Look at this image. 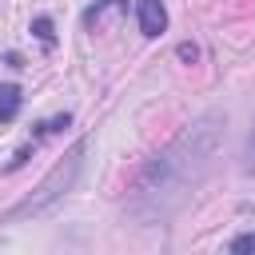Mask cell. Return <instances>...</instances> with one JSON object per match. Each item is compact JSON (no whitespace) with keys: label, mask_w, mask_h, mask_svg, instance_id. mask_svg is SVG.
Returning a JSON list of instances; mask_svg holds the SVG:
<instances>
[{"label":"cell","mask_w":255,"mask_h":255,"mask_svg":"<svg viewBox=\"0 0 255 255\" xmlns=\"http://www.w3.org/2000/svg\"><path fill=\"white\" fill-rule=\"evenodd\" d=\"M219 128L223 116L207 112L199 120H191L163 151H155L131 179L128 199H124V215L131 223H163L171 219L191 191L207 179L215 151H219Z\"/></svg>","instance_id":"6da1fadb"},{"label":"cell","mask_w":255,"mask_h":255,"mask_svg":"<svg viewBox=\"0 0 255 255\" xmlns=\"http://www.w3.org/2000/svg\"><path fill=\"white\" fill-rule=\"evenodd\" d=\"M84 155H88V139H76V143L68 147V155L40 179V187H36L28 199H20L12 211H4V223L28 219V215H44L52 203H60V199L76 187V179H80V171H84Z\"/></svg>","instance_id":"7a4b0ae2"},{"label":"cell","mask_w":255,"mask_h":255,"mask_svg":"<svg viewBox=\"0 0 255 255\" xmlns=\"http://www.w3.org/2000/svg\"><path fill=\"white\" fill-rule=\"evenodd\" d=\"M135 20H139L143 36L167 32V8H163V0H135Z\"/></svg>","instance_id":"3957f363"},{"label":"cell","mask_w":255,"mask_h":255,"mask_svg":"<svg viewBox=\"0 0 255 255\" xmlns=\"http://www.w3.org/2000/svg\"><path fill=\"white\" fill-rule=\"evenodd\" d=\"M24 108V92L20 84H0V124H12Z\"/></svg>","instance_id":"277c9868"},{"label":"cell","mask_w":255,"mask_h":255,"mask_svg":"<svg viewBox=\"0 0 255 255\" xmlns=\"http://www.w3.org/2000/svg\"><path fill=\"white\" fill-rule=\"evenodd\" d=\"M120 8H128V0H100V4H92V8L84 12V24L96 28V24L104 20V12H120Z\"/></svg>","instance_id":"5b68a950"},{"label":"cell","mask_w":255,"mask_h":255,"mask_svg":"<svg viewBox=\"0 0 255 255\" xmlns=\"http://www.w3.org/2000/svg\"><path fill=\"white\" fill-rule=\"evenodd\" d=\"M72 124V112H60V116H52V120H44V124H36L32 128V139H44V135H56L60 128H68Z\"/></svg>","instance_id":"8992f818"},{"label":"cell","mask_w":255,"mask_h":255,"mask_svg":"<svg viewBox=\"0 0 255 255\" xmlns=\"http://www.w3.org/2000/svg\"><path fill=\"white\" fill-rule=\"evenodd\" d=\"M32 36H36L44 48H52V44H56V24H52V16H36V20H32Z\"/></svg>","instance_id":"52a82bcc"},{"label":"cell","mask_w":255,"mask_h":255,"mask_svg":"<svg viewBox=\"0 0 255 255\" xmlns=\"http://www.w3.org/2000/svg\"><path fill=\"white\" fill-rule=\"evenodd\" d=\"M243 171L255 175V120H251V131H247V143H243Z\"/></svg>","instance_id":"ba28073f"},{"label":"cell","mask_w":255,"mask_h":255,"mask_svg":"<svg viewBox=\"0 0 255 255\" xmlns=\"http://www.w3.org/2000/svg\"><path fill=\"white\" fill-rule=\"evenodd\" d=\"M231 251H235V255H255V231L235 235V239H231Z\"/></svg>","instance_id":"9c48e42d"},{"label":"cell","mask_w":255,"mask_h":255,"mask_svg":"<svg viewBox=\"0 0 255 255\" xmlns=\"http://www.w3.org/2000/svg\"><path fill=\"white\" fill-rule=\"evenodd\" d=\"M32 151H36V139H32V143H24V147L12 155V163H8V167H20V163H28V159H32Z\"/></svg>","instance_id":"30bf717a"},{"label":"cell","mask_w":255,"mask_h":255,"mask_svg":"<svg viewBox=\"0 0 255 255\" xmlns=\"http://www.w3.org/2000/svg\"><path fill=\"white\" fill-rule=\"evenodd\" d=\"M199 52H195V44H179V60H195Z\"/></svg>","instance_id":"8fae6325"}]
</instances>
